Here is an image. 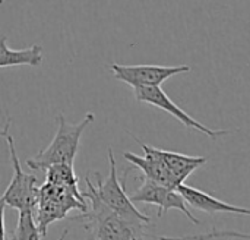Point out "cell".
<instances>
[{
	"label": "cell",
	"instance_id": "1",
	"mask_svg": "<svg viewBox=\"0 0 250 240\" xmlns=\"http://www.w3.org/2000/svg\"><path fill=\"white\" fill-rule=\"evenodd\" d=\"M86 191L82 194L89 201V211L81 214L75 220H81L85 229L91 230L95 240H145L148 236L144 229L145 226L132 224L117 214H114L98 196L97 188L89 179L85 177Z\"/></svg>",
	"mask_w": 250,
	"mask_h": 240
},
{
	"label": "cell",
	"instance_id": "2",
	"mask_svg": "<svg viewBox=\"0 0 250 240\" xmlns=\"http://www.w3.org/2000/svg\"><path fill=\"white\" fill-rule=\"evenodd\" d=\"M95 114L86 113L79 123H69L63 114L56 117L57 131L53 141L41 150L35 157L26 160V164L32 170H47L54 164H70L73 166L75 157L79 150V142L85 129L94 122Z\"/></svg>",
	"mask_w": 250,
	"mask_h": 240
},
{
	"label": "cell",
	"instance_id": "3",
	"mask_svg": "<svg viewBox=\"0 0 250 240\" xmlns=\"http://www.w3.org/2000/svg\"><path fill=\"white\" fill-rule=\"evenodd\" d=\"M10 128V119L6 122L3 128V138L6 139L9 153H10V161L13 167V177L6 188L3 196H1V205L10 207L13 210L21 211H35L37 202H38V189L37 188V177L34 175H28L22 170L21 161L16 154L15 141L12 133L9 132Z\"/></svg>",
	"mask_w": 250,
	"mask_h": 240
},
{
	"label": "cell",
	"instance_id": "4",
	"mask_svg": "<svg viewBox=\"0 0 250 240\" xmlns=\"http://www.w3.org/2000/svg\"><path fill=\"white\" fill-rule=\"evenodd\" d=\"M108 163H110V175L108 177L103 179L100 173H95L97 176V192L100 199L119 217L123 220L136 224V226H146L151 223V218L146 217L144 213H141L136 207L132 198L126 194L125 185H120L117 177V166H116V157L111 148H108Z\"/></svg>",
	"mask_w": 250,
	"mask_h": 240
},
{
	"label": "cell",
	"instance_id": "5",
	"mask_svg": "<svg viewBox=\"0 0 250 240\" xmlns=\"http://www.w3.org/2000/svg\"><path fill=\"white\" fill-rule=\"evenodd\" d=\"M130 198L135 204H146V205L157 207L158 208V213H157L158 218H161L170 210H179L193 224H196V226L201 224V221L189 210V204L179 189H170V188H166L163 185H158V183L144 177L142 185Z\"/></svg>",
	"mask_w": 250,
	"mask_h": 240
},
{
	"label": "cell",
	"instance_id": "6",
	"mask_svg": "<svg viewBox=\"0 0 250 240\" xmlns=\"http://www.w3.org/2000/svg\"><path fill=\"white\" fill-rule=\"evenodd\" d=\"M110 70L113 72L117 81H122L132 88H142V87H161L167 79L190 72L188 65L179 66H158V65H135V66H125L111 63Z\"/></svg>",
	"mask_w": 250,
	"mask_h": 240
},
{
	"label": "cell",
	"instance_id": "7",
	"mask_svg": "<svg viewBox=\"0 0 250 240\" xmlns=\"http://www.w3.org/2000/svg\"><path fill=\"white\" fill-rule=\"evenodd\" d=\"M133 94L136 101L139 103H146L151 104L154 107H158L161 110H164L166 113L171 114L173 117H176L180 123H183L185 126L195 129L201 133H205L207 136H209L211 139H217L223 135H229L230 132L226 129H211L205 125H202L201 122H198L196 119H193L190 114H188L183 109H180L163 89L161 87H142V88H133Z\"/></svg>",
	"mask_w": 250,
	"mask_h": 240
},
{
	"label": "cell",
	"instance_id": "8",
	"mask_svg": "<svg viewBox=\"0 0 250 240\" xmlns=\"http://www.w3.org/2000/svg\"><path fill=\"white\" fill-rule=\"evenodd\" d=\"M129 135L141 145V148L144 150V157L136 155L133 153H123V158L126 161L132 163L133 166H136L144 173L145 179H149V180H152L158 185H163L166 188H170V189H179V185H177L174 176L171 175L167 164L155 154L154 147L141 142V139L136 138L130 132H129Z\"/></svg>",
	"mask_w": 250,
	"mask_h": 240
},
{
	"label": "cell",
	"instance_id": "9",
	"mask_svg": "<svg viewBox=\"0 0 250 240\" xmlns=\"http://www.w3.org/2000/svg\"><path fill=\"white\" fill-rule=\"evenodd\" d=\"M179 191L188 201L189 207H192L198 211H204L208 214H234V216L250 217V208L227 204L201 189H196V188H192L188 185H182L179 188Z\"/></svg>",
	"mask_w": 250,
	"mask_h": 240
},
{
	"label": "cell",
	"instance_id": "10",
	"mask_svg": "<svg viewBox=\"0 0 250 240\" xmlns=\"http://www.w3.org/2000/svg\"><path fill=\"white\" fill-rule=\"evenodd\" d=\"M155 154L167 164V167L170 169L171 175L174 176L179 188L182 185H185V180L199 167H202L204 164L208 163L207 157H193V155H185L176 151H167V150H161V148H155Z\"/></svg>",
	"mask_w": 250,
	"mask_h": 240
},
{
	"label": "cell",
	"instance_id": "11",
	"mask_svg": "<svg viewBox=\"0 0 250 240\" xmlns=\"http://www.w3.org/2000/svg\"><path fill=\"white\" fill-rule=\"evenodd\" d=\"M42 63V47L40 44H32L28 48L15 50L7 45V40L3 35L0 40V67L13 66H31L37 67Z\"/></svg>",
	"mask_w": 250,
	"mask_h": 240
},
{
	"label": "cell",
	"instance_id": "12",
	"mask_svg": "<svg viewBox=\"0 0 250 240\" xmlns=\"http://www.w3.org/2000/svg\"><path fill=\"white\" fill-rule=\"evenodd\" d=\"M45 182L56 186L67 188L76 194H82L78 188V177L73 173V166L70 164H54L48 167L45 173Z\"/></svg>",
	"mask_w": 250,
	"mask_h": 240
},
{
	"label": "cell",
	"instance_id": "13",
	"mask_svg": "<svg viewBox=\"0 0 250 240\" xmlns=\"http://www.w3.org/2000/svg\"><path fill=\"white\" fill-rule=\"evenodd\" d=\"M42 235L35 221L34 211H21L18 217V224L12 233V240H41Z\"/></svg>",
	"mask_w": 250,
	"mask_h": 240
},
{
	"label": "cell",
	"instance_id": "14",
	"mask_svg": "<svg viewBox=\"0 0 250 240\" xmlns=\"http://www.w3.org/2000/svg\"><path fill=\"white\" fill-rule=\"evenodd\" d=\"M67 235H69V229H66V230H64V232L62 233V236L59 238V240H64L66 238H67Z\"/></svg>",
	"mask_w": 250,
	"mask_h": 240
}]
</instances>
